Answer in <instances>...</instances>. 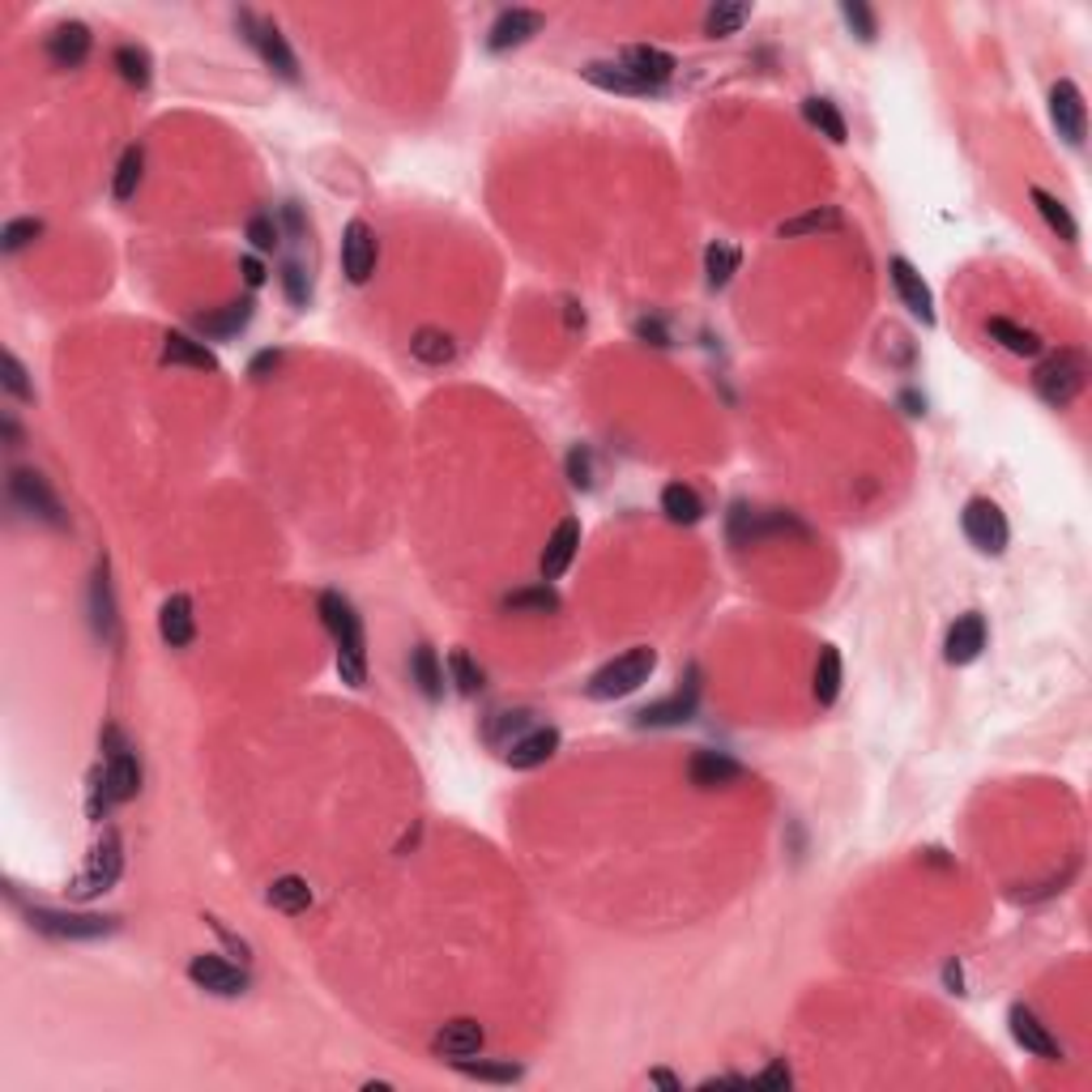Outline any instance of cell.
Here are the masks:
<instances>
[{
    "instance_id": "cell-36",
    "label": "cell",
    "mask_w": 1092,
    "mask_h": 1092,
    "mask_svg": "<svg viewBox=\"0 0 1092 1092\" xmlns=\"http://www.w3.org/2000/svg\"><path fill=\"white\" fill-rule=\"evenodd\" d=\"M840 696V649L837 645H824L820 649V666H815V700L828 709L837 704Z\"/></svg>"
},
{
    "instance_id": "cell-4",
    "label": "cell",
    "mask_w": 1092,
    "mask_h": 1092,
    "mask_svg": "<svg viewBox=\"0 0 1092 1092\" xmlns=\"http://www.w3.org/2000/svg\"><path fill=\"white\" fill-rule=\"evenodd\" d=\"M1084 376H1089L1084 354H1076V350H1059V354H1050V359L1033 372V389H1037V397H1041L1046 406L1063 410V406H1071V402L1080 397Z\"/></svg>"
},
{
    "instance_id": "cell-18",
    "label": "cell",
    "mask_w": 1092,
    "mask_h": 1092,
    "mask_svg": "<svg viewBox=\"0 0 1092 1092\" xmlns=\"http://www.w3.org/2000/svg\"><path fill=\"white\" fill-rule=\"evenodd\" d=\"M687 777L696 790H722V785H739L743 781V764L730 759L726 752H696L687 764Z\"/></svg>"
},
{
    "instance_id": "cell-15",
    "label": "cell",
    "mask_w": 1092,
    "mask_h": 1092,
    "mask_svg": "<svg viewBox=\"0 0 1092 1092\" xmlns=\"http://www.w3.org/2000/svg\"><path fill=\"white\" fill-rule=\"evenodd\" d=\"M560 752V730L555 726H529L521 739H512L504 747L508 768H538Z\"/></svg>"
},
{
    "instance_id": "cell-22",
    "label": "cell",
    "mask_w": 1092,
    "mask_h": 1092,
    "mask_svg": "<svg viewBox=\"0 0 1092 1092\" xmlns=\"http://www.w3.org/2000/svg\"><path fill=\"white\" fill-rule=\"evenodd\" d=\"M159 636L171 649H188L197 636V619H192V597L188 593H171L159 610Z\"/></svg>"
},
{
    "instance_id": "cell-33",
    "label": "cell",
    "mask_w": 1092,
    "mask_h": 1092,
    "mask_svg": "<svg viewBox=\"0 0 1092 1092\" xmlns=\"http://www.w3.org/2000/svg\"><path fill=\"white\" fill-rule=\"evenodd\" d=\"M163 363H184V367H201V372H214V367H218L214 354H210L201 341H192L188 334H167V341H163Z\"/></svg>"
},
{
    "instance_id": "cell-7",
    "label": "cell",
    "mask_w": 1092,
    "mask_h": 1092,
    "mask_svg": "<svg viewBox=\"0 0 1092 1092\" xmlns=\"http://www.w3.org/2000/svg\"><path fill=\"white\" fill-rule=\"evenodd\" d=\"M960 525H965V538L982 551V555H1003L1008 551V516H1003V508L995 504V500H969L965 504V516H960Z\"/></svg>"
},
{
    "instance_id": "cell-12",
    "label": "cell",
    "mask_w": 1092,
    "mask_h": 1092,
    "mask_svg": "<svg viewBox=\"0 0 1092 1092\" xmlns=\"http://www.w3.org/2000/svg\"><path fill=\"white\" fill-rule=\"evenodd\" d=\"M982 649H986V615L969 610V615H960V619L947 628L943 658H947L952 666H969V662L982 658Z\"/></svg>"
},
{
    "instance_id": "cell-54",
    "label": "cell",
    "mask_w": 1092,
    "mask_h": 1092,
    "mask_svg": "<svg viewBox=\"0 0 1092 1092\" xmlns=\"http://www.w3.org/2000/svg\"><path fill=\"white\" fill-rule=\"evenodd\" d=\"M4 440H9V448H17V422L4 419Z\"/></svg>"
},
{
    "instance_id": "cell-41",
    "label": "cell",
    "mask_w": 1092,
    "mask_h": 1092,
    "mask_svg": "<svg viewBox=\"0 0 1092 1092\" xmlns=\"http://www.w3.org/2000/svg\"><path fill=\"white\" fill-rule=\"evenodd\" d=\"M833 227H840L837 210H811V214H803V218L781 223V235H785V240H798V235H815V231H833Z\"/></svg>"
},
{
    "instance_id": "cell-1",
    "label": "cell",
    "mask_w": 1092,
    "mask_h": 1092,
    "mask_svg": "<svg viewBox=\"0 0 1092 1092\" xmlns=\"http://www.w3.org/2000/svg\"><path fill=\"white\" fill-rule=\"evenodd\" d=\"M316 610H321V623L329 628V636H334V645H337V674H341V683L363 687V683H367V636H363L359 610H354L350 597H341L337 589H325V593H321Z\"/></svg>"
},
{
    "instance_id": "cell-31",
    "label": "cell",
    "mask_w": 1092,
    "mask_h": 1092,
    "mask_svg": "<svg viewBox=\"0 0 1092 1092\" xmlns=\"http://www.w3.org/2000/svg\"><path fill=\"white\" fill-rule=\"evenodd\" d=\"M803 116H807V124L811 129H820L828 141H845L849 137V129H845V116L837 111V103L833 98H803Z\"/></svg>"
},
{
    "instance_id": "cell-16",
    "label": "cell",
    "mask_w": 1092,
    "mask_h": 1092,
    "mask_svg": "<svg viewBox=\"0 0 1092 1092\" xmlns=\"http://www.w3.org/2000/svg\"><path fill=\"white\" fill-rule=\"evenodd\" d=\"M483 1041H487V1033H483L478 1020H448V1024L431 1037V1050H435L440 1059L457 1063V1059H474V1054L483 1050Z\"/></svg>"
},
{
    "instance_id": "cell-3",
    "label": "cell",
    "mask_w": 1092,
    "mask_h": 1092,
    "mask_svg": "<svg viewBox=\"0 0 1092 1092\" xmlns=\"http://www.w3.org/2000/svg\"><path fill=\"white\" fill-rule=\"evenodd\" d=\"M120 871H124V840L116 828H103V837L90 845V853H85V866L78 871V879L69 884V896L73 901H94V896H103L116 879H120Z\"/></svg>"
},
{
    "instance_id": "cell-6",
    "label": "cell",
    "mask_w": 1092,
    "mask_h": 1092,
    "mask_svg": "<svg viewBox=\"0 0 1092 1092\" xmlns=\"http://www.w3.org/2000/svg\"><path fill=\"white\" fill-rule=\"evenodd\" d=\"M9 500H13V508H22L26 516H35V521H43V525H52V529H65V525H69L60 500L52 496V487L43 483V474H35V470H13V474H9Z\"/></svg>"
},
{
    "instance_id": "cell-37",
    "label": "cell",
    "mask_w": 1092,
    "mask_h": 1092,
    "mask_svg": "<svg viewBox=\"0 0 1092 1092\" xmlns=\"http://www.w3.org/2000/svg\"><path fill=\"white\" fill-rule=\"evenodd\" d=\"M739 248L734 244H709V253H704V273H709V286L713 291H722L734 273H739Z\"/></svg>"
},
{
    "instance_id": "cell-23",
    "label": "cell",
    "mask_w": 1092,
    "mask_h": 1092,
    "mask_svg": "<svg viewBox=\"0 0 1092 1092\" xmlns=\"http://www.w3.org/2000/svg\"><path fill=\"white\" fill-rule=\"evenodd\" d=\"M581 78L589 85H597V90H610V94H658V85L641 82L628 65H619V60H589L585 69H581Z\"/></svg>"
},
{
    "instance_id": "cell-9",
    "label": "cell",
    "mask_w": 1092,
    "mask_h": 1092,
    "mask_svg": "<svg viewBox=\"0 0 1092 1092\" xmlns=\"http://www.w3.org/2000/svg\"><path fill=\"white\" fill-rule=\"evenodd\" d=\"M39 934L52 939H103L116 930V918H98V914H60V909H30L26 914Z\"/></svg>"
},
{
    "instance_id": "cell-14",
    "label": "cell",
    "mask_w": 1092,
    "mask_h": 1092,
    "mask_svg": "<svg viewBox=\"0 0 1092 1092\" xmlns=\"http://www.w3.org/2000/svg\"><path fill=\"white\" fill-rule=\"evenodd\" d=\"M542 26H547V17H542L538 9H508V13L496 17V26H491V35H487V48H491V52H512V48L529 43Z\"/></svg>"
},
{
    "instance_id": "cell-27",
    "label": "cell",
    "mask_w": 1092,
    "mask_h": 1092,
    "mask_svg": "<svg viewBox=\"0 0 1092 1092\" xmlns=\"http://www.w3.org/2000/svg\"><path fill=\"white\" fill-rule=\"evenodd\" d=\"M265 901L273 905V909H282V914H308L312 909V888H308V879H299V875H278L273 884H269V892H265Z\"/></svg>"
},
{
    "instance_id": "cell-43",
    "label": "cell",
    "mask_w": 1092,
    "mask_h": 1092,
    "mask_svg": "<svg viewBox=\"0 0 1092 1092\" xmlns=\"http://www.w3.org/2000/svg\"><path fill=\"white\" fill-rule=\"evenodd\" d=\"M0 385L9 389V397L35 402V389H30V380H26V367H22L17 354H9V350H4V359H0Z\"/></svg>"
},
{
    "instance_id": "cell-46",
    "label": "cell",
    "mask_w": 1092,
    "mask_h": 1092,
    "mask_svg": "<svg viewBox=\"0 0 1092 1092\" xmlns=\"http://www.w3.org/2000/svg\"><path fill=\"white\" fill-rule=\"evenodd\" d=\"M282 291H286V299H291L295 308H308V299H312V282H308V273H304V265H299V260H286V265H282Z\"/></svg>"
},
{
    "instance_id": "cell-5",
    "label": "cell",
    "mask_w": 1092,
    "mask_h": 1092,
    "mask_svg": "<svg viewBox=\"0 0 1092 1092\" xmlns=\"http://www.w3.org/2000/svg\"><path fill=\"white\" fill-rule=\"evenodd\" d=\"M235 26L244 30V43L253 48L256 56H260L282 82H299V60H295V52L286 48V39H282V30H278L273 22H265V17H256V13H240Z\"/></svg>"
},
{
    "instance_id": "cell-29",
    "label": "cell",
    "mask_w": 1092,
    "mask_h": 1092,
    "mask_svg": "<svg viewBox=\"0 0 1092 1092\" xmlns=\"http://www.w3.org/2000/svg\"><path fill=\"white\" fill-rule=\"evenodd\" d=\"M248 321H253V299H240V304H227L223 312L197 316V329L205 337H231V334H240Z\"/></svg>"
},
{
    "instance_id": "cell-48",
    "label": "cell",
    "mask_w": 1092,
    "mask_h": 1092,
    "mask_svg": "<svg viewBox=\"0 0 1092 1092\" xmlns=\"http://www.w3.org/2000/svg\"><path fill=\"white\" fill-rule=\"evenodd\" d=\"M840 17L849 22V30H853L862 43H871V39H875V13H871L866 4H858V0H845V4H840Z\"/></svg>"
},
{
    "instance_id": "cell-17",
    "label": "cell",
    "mask_w": 1092,
    "mask_h": 1092,
    "mask_svg": "<svg viewBox=\"0 0 1092 1092\" xmlns=\"http://www.w3.org/2000/svg\"><path fill=\"white\" fill-rule=\"evenodd\" d=\"M577 547H581V521H577V516H568V521H560V525H555V534L547 538V551H542V560H538L542 581H560V577L568 572V564H572Z\"/></svg>"
},
{
    "instance_id": "cell-49",
    "label": "cell",
    "mask_w": 1092,
    "mask_h": 1092,
    "mask_svg": "<svg viewBox=\"0 0 1092 1092\" xmlns=\"http://www.w3.org/2000/svg\"><path fill=\"white\" fill-rule=\"evenodd\" d=\"M756 1084H777V1089H785V1084H790V1071H785V1067H781V1063H772V1067H768V1071H759V1076H756Z\"/></svg>"
},
{
    "instance_id": "cell-53",
    "label": "cell",
    "mask_w": 1092,
    "mask_h": 1092,
    "mask_svg": "<svg viewBox=\"0 0 1092 1092\" xmlns=\"http://www.w3.org/2000/svg\"><path fill=\"white\" fill-rule=\"evenodd\" d=\"M649 1084H662V1089H671V1092H678V1089H683V1084H678V1080H674L671 1071H649Z\"/></svg>"
},
{
    "instance_id": "cell-39",
    "label": "cell",
    "mask_w": 1092,
    "mask_h": 1092,
    "mask_svg": "<svg viewBox=\"0 0 1092 1092\" xmlns=\"http://www.w3.org/2000/svg\"><path fill=\"white\" fill-rule=\"evenodd\" d=\"M555 606H560V597L547 585L516 589V593H508L504 597V610H512V615H551Z\"/></svg>"
},
{
    "instance_id": "cell-25",
    "label": "cell",
    "mask_w": 1092,
    "mask_h": 1092,
    "mask_svg": "<svg viewBox=\"0 0 1092 1092\" xmlns=\"http://www.w3.org/2000/svg\"><path fill=\"white\" fill-rule=\"evenodd\" d=\"M696 696H700V687H696V678H691L687 691H674L671 700L641 709V713H636V726H678V722H687V717L696 713Z\"/></svg>"
},
{
    "instance_id": "cell-38",
    "label": "cell",
    "mask_w": 1092,
    "mask_h": 1092,
    "mask_svg": "<svg viewBox=\"0 0 1092 1092\" xmlns=\"http://www.w3.org/2000/svg\"><path fill=\"white\" fill-rule=\"evenodd\" d=\"M111 65L120 69V78L129 85H150V52L146 48H137V43H124V48H116V56H111Z\"/></svg>"
},
{
    "instance_id": "cell-21",
    "label": "cell",
    "mask_w": 1092,
    "mask_h": 1092,
    "mask_svg": "<svg viewBox=\"0 0 1092 1092\" xmlns=\"http://www.w3.org/2000/svg\"><path fill=\"white\" fill-rule=\"evenodd\" d=\"M619 65H628L641 82L649 85H662L674 78V69H678V60H674L671 52H662V48H649V43H636V48H623V56H619Z\"/></svg>"
},
{
    "instance_id": "cell-32",
    "label": "cell",
    "mask_w": 1092,
    "mask_h": 1092,
    "mask_svg": "<svg viewBox=\"0 0 1092 1092\" xmlns=\"http://www.w3.org/2000/svg\"><path fill=\"white\" fill-rule=\"evenodd\" d=\"M986 329H990V337H995L1003 350L1020 354V359H1033V354L1041 350V337L1033 334V329H1024V325H1015V321H1008V316H995Z\"/></svg>"
},
{
    "instance_id": "cell-42",
    "label": "cell",
    "mask_w": 1092,
    "mask_h": 1092,
    "mask_svg": "<svg viewBox=\"0 0 1092 1092\" xmlns=\"http://www.w3.org/2000/svg\"><path fill=\"white\" fill-rule=\"evenodd\" d=\"M43 235V223L39 218H13L4 231H0V248L4 253H22L26 244H35Z\"/></svg>"
},
{
    "instance_id": "cell-10",
    "label": "cell",
    "mask_w": 1092,
    "mask_h": 1092,
    "mask_svg": "<svg viewBox=\"0 0 1092 1092\" xmlns=\"http://www.w3.org/2000/svg\"><path fill=\"white\" fill-rule=\"evenodd\" d=\"M376 231L363 223V218H354L350 227H346V235H341V273L354 282V286H363L372 273H376Z\"/></svg>"
},
{
    "instance_id": "cell-20",
    "label": "cell",
    "mask_w": 1092,
    "mask_h": 1092,
    "mask_svg": "<svg viewBox=\"0 0 1092 1092\" xmlns=\"http://www.w3.org/2000/svg\"><path fill=\"white\" fill-rule=\"evenodd\" d=\"M85 56H90V26L85 22H60L48 35V60L56 69H78Z\"/></svg>"
},
{
    "instance_id": "cell-26",
    "label": "cell",
    "mask_w": 1092,
    "mask_h": 1092,
    "mask_svg": "<svg viewBox=\"0 0 1092 1092\" xmlns=\"http://www.w3.org/2000/svg\"><path fill=\"white\" fill-rule=\"evenodd\" d=\"M1028 201L1037 205V214L1046 218V227L1063 240V244H1076L1080 240V227H1076V218H1071V210L1054 197V192H1046V188H1028Z\"/></svg>"
},
{
    "instance_id": "cell-51",
    "label": "cell",
    "mask_w": 1092,
    "mask_h": 1092,
    "mask_svg": "<svg viewBox=\"0 0 1092 1092\" xmlns=\"http://www.w3.org/2000/svg\"><path fill=\"white\" fill-rule=\"evenodd\" d=\"M636 334L653 337V346H666V329H662L658 321H636Z\"/></svg>"
},
{
    "instance_id": "cell-8",
    "label": "cell",
    "mask_w": 1092,
    "mask_h": 1092,
    "mask_svg": "<svg viewBox=\"0 0 1092 1092\" xmlns=\"http://www.w3.org/2000/svg\"><path fill=\"white\" fill-rule=\"evenodd\" d=\"M1050 120L1059 129V137L1067 146H1084L1089 137V107H1084V94L1071 78H1059L1054 90H1050Z\"/></svg>"
},
{
    "instance_id": "cell-2",
    "label": "cell",
    "mask_w": 1092,
    "mask_h": 1092,
    "mask_svg": "<svg viewBox=\"0 0 1092 1092\" xmlns=\"http://www.w3.org/2000/svg\"><path fill=\"white\" fill-rule=\"evenodd\" d=\"M653 671H658V653L645 649V645H636V649L610 658V662L585 683V691H589V700H619V696H632L636 687H645Z\"/></svg>"
},
{
    "instance_id": "cell-52",
    "label": "cell",
    "mask_w": 1092,
    "mask_h": 1092,
    "mask_svg": "<svg viewBox=\"0 0 1092 1092\" xmlns=\"http://www.w3.org/2000/svg\"><path fill=\"white\" fill-rule=\"evenodd\" d=\"M269 367H278V350H265V354H256V359H253V376H265Z\"/></svg>"
},
{
    "instance_id": "cell-19",
    "label": "cell",
    "mask_w": 1092,
    "mask_h": 1092,
    "mask_svg": "<svg viewBox=\"0 0 1092 1092\" xmlns=\"http://www.w3.org/2000/svg\"><path fill=\"white\" fill-rule=\"evenodd\" d=\"M1008 1024H1011V1037L1028 1050V1054H1037V1059H1063V1050H1059V1041H1054V1033L1033 1015V1011L1024 1008V1003H1015L1008 1011Z\"/></svg>"
},
{
    "instance_id": "cell-13",
    "label": "cell",
    "mask_w": 1092,
    "mask_h": 1092,
    "mask_svg": "<svg viewBox=\"0 0 1092 1092\" xmlns=\"http://www.w3.org/2000/svg\"><path fill=\"white\" fill-rule=\"evenodd\" d=\"M888 273H892V286H896L901 304H905L922 325H934V295H930V286L922 282V273H918L905 256H892V260H888Z\"/></svg>"
},
{
    "instance_id": "cell-44",
    "label": "cell",
    "mask_w": 1092,
    "mask_h": 1092,
    "mask_svg": "<svg viewBox=\"0 0 1092 1092\" xmlns=\"http://www.w3.org/2000/svg\"><path fill=\"white\" fill-rule=\"evenodd\" d=\"M448 674H453V683H457V691H461V696H478V691H483V671L474 666V658H470V653H461V649H457V653L448 658Z\"/></svg>"
},
{
    "instance_id": "cell-34",
    "label": "cell",
    "mask_w": 1092,
    "mask_h": 1092,
    "mask_svg": "<svg viewBox=\"0 0 1092 1092\" xmlns=\"http://www.w3.org/2000/svg\"><path fill=\"white\" fill-rule=\"evenodd\" d=\"M752 22V4H713L704 13V35L709 39H730Z\"/></svg>"
},
{
    "instance_id": "cell-35",
    "label": "cell",
    "mask_w": 1092,
    "mask_h": 1092,
    "mask_svg": "<svg viewBox=\"0 0 1092 1092\" xmlns=\"http://www.w3.org/2000/svg\"><path fill=\"white\" fill-rule=\"evenodd\" d=\"M410 354H415L419 363L444 367V363H453L457 346H453V337L444 334V329H419V334L410 337Z\"/></svg>"
},
{
    "instance_id": "cell-11",
    "label": "cell",
    "mask_w": 1092,
    "mask_h": 1092,
    "mask_svg": "<svg viewBox=\"0 0 1092 1092\" xmlns=\"http://www.w3.org/2000/svg\"><path fill=\"white\" fill-rule=\"evenodd\" d=\"M188 978L210 990V995H223V999H235L248 990V973L240 965H227L223 956H192L188 960Z\"/></svg>"
},
{
    "instance_id": "cell-28",
    "label": "cell",
    "mask_w": 1092,
    "mask_h": 1092,
    "mask_svg": "<svg viewBox=\"0 0 1092 1092\" xmlns=\"http://www.w3.org/2000/svg\"><path fill=\"white\" fill-rule=\"evenodd\" d=\"M410 678H415V687H419L427 700H440V696H444V662L435 658L431 645H419V649L410 653Z\"/></svg>"
},
{
    "instance_id": "cell-40",
    "label": "cell",
    "mask_w": 1092,
    "mask_h": 1092,
    "mask_svg": "<svg viewBox=\"0 0 1092 1092\" xmlns=\"http://www.w3.org/2000/svg\"><path fill=\"white\" fill-rule=\"evenodd\" d=\"M141 167H146L141 146H129V150H124V159H120V167H116V179H111L116 201H129V197L137 192V184H141Z\"/></svg>"
},
{
    "instance_id": "cell-24",
    "label": "cell",
    "mask_w": 1092,
    "mask_h": 1092,
    "mask_svg": "<svg viewBox=\"0 0 1092 1092\" xmlns=\"http://www.w3.org/2000/svg\"><path fill=\"white\" fill-rule=\"evenodd\" d=\"M90 623L107 645H120V619H116V597L107 585V564H98L94 585H90Z\"/></svg>"
},
{
    "instance_id": "cell-45",
    "label": "cell",
    "mask_w": 1092,
    "mask_h": 1092,
    "mask_svg": "<svg viewBox=\"0 0 1092 1092\" xmlns=\"http://www.w3.org/2000/svg\"><path fill=\"white\" fill-rule=\"evenodd\" d=\"M457 1071H461V1076H474V1080H496V1084L521 1080V1067H516V1063H470V1059H457Z\"/></svg>"
},
{
    "instance_id": "cell-47",
    "label": "cell",
    "mask_w": 1092,
    "mask_h": 1092,
    "mask_svg": "<svg viewBox=\"0 0 1092 1092\" xmlns=\"http://www.w3.org/2000/svg\"><path fill=\"white\" fill-rule=\"evenodd\" d=\"M244 235H248V244H253L256 253H278V244H282V231H278V223L269 214H253Z\"/></svg>"
},
{
    "instance_id": "cell-30",
    "label": "cell",
    "mask_w": 1092,
    "mask_h": 1092,
    "mask_svg": "<svg viewBox=\"0 0 1092 1092\" xmlns=\"http://www.w3.org/2000/svg\"><path fill=\"white\" fill-rule=\"evenodd\" d=\"M662 512L671 516L674 525H696L704 516V504H700V496L687 483H666L662 487Z\"/></svg>"
},
{
    "instance_id": "cell-50",
    "label": "cell",
    "mask_w": 1092,
    "mask_h": 1092,
    "mask_svg": "<svg viewBox=\"0 0 1092 1092\" xmlns=\"http://www.w3.org/2000/svg\"><path fill=\"white\" fill-rule=\"evenodd\" d=\"M240 269H244V282H248V286H260V282H265V265H260L256 256H244Z\"/></svg>"
}]
</instances>
